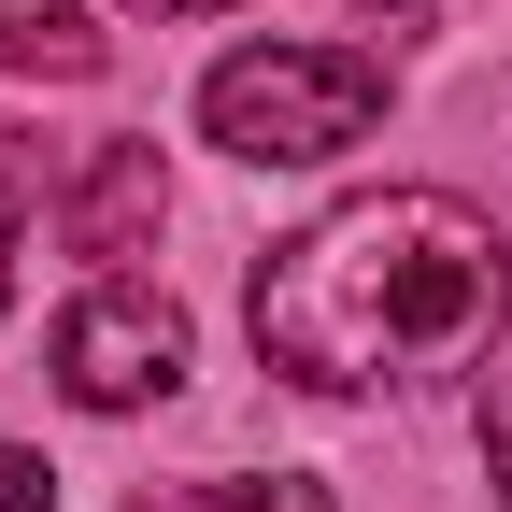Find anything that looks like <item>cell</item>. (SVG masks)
Listing matches in <instances>:
<instances>
[{"mask_svg":"<svg viewBox=\"0 0 512 512\" xmlns=\"http://www.w3.org/2000/svg\"><path fill=\"white\" fill-rule=\"evenodd\" d=\"M15 256H29V171H15V128H0V313H15Z\"/></svg>","mask_w":512,"mask_h":512,"instance_id":"8992f818","label":"cell"},{"mask_svg":"<svg viewBox=\"0 0 512 512\" xmlns=\"http://www.w3.org/2000/svg\"><path fill=\"white\" fill-rule=\"evenodd\" d=\"M356 15H370V29H427L441 0H356Z\"/></svg>","mask_w":512,"mask_h":512,"instance_id":"30bf717a","label":"cell"},{"mask_svg":"<svg viewBox=\"0 0 512 512\" xmlns=\"http://www.w3.org/2000/svg\"><path fill=\"white\" fill-rule=\"evenodd\" d=\"M171 214V171H157V143H100L86 157V185H72V242L86 256H143V228Z\"/></svg>","mask_w":512,"mask_h":512,"instance_id":"277c9868","label":"cell"},{"mask_svg":"<svg viewBox=\"0 0 512 512\" xmlns=\"http://www.w3.org/2000/svg\"><path fill=\"white\" fill-rule=\"evenodd\" d=\"M100 15L86 0H0V72H29V86H86L100 72Z\"/></svg>","mask_w":512,"mask_h":512,"instance_id":"5b68a950","label":"cell"},{"mask_svg":"<svg viewBox=\"0 0 512 512\" xmlns=\"http://www.w3.org/2000/svg\"><path fill=\"white\" fill-rule=\"evenodd\" d=\"M171 384H185V313L157 285L100 271L72 313H57V399L72 413H143V399H171Z\"/></svg>","mask_w":512,"mask_h":512,"instance_id":"3957f363","label":"cell"},{"mask_svg":"<svg viewBox=\"0 0 512 512\" xmlns=\"http://www.w3.org/2000/svg\"><path fill=\"white\" fill-rule=\"evenodd\" d=\"M214 512H328V484H299V470H271V484H228Z\"/></svg>","mask_w":512,"mask_h":512,"instance_id":"ba28073f","label":"cell"},{"mask_svg":"<svg viewBox=\"0 0 512 512\" xmlns=\"http://www.w3.org/2000/svg\"><path fill=\"white\" fill-rule=\"evenodd\" d=\"M0 512H57V470L29 456V441H0Z\"/></svg>","mask_w":512,"mask_h":512,"instance_id":"52a82bcc","label":"cell"},{"mask_svg":"<svg viewBox=\"0 0 512 512\" xmlns=\"http://www.w3.org/2000/svg\"><path fill=\"white\" fill-rule=\"evenodd\" d=\"M484 484H498V498H512V399H498V413H484Z\"/></svg>","mask_w":512,"mask_h":512,"instance_id":"9c48e42d","label":"cell"},{"mask_svg":"<svg viewBox=\"0 0 512 512\" xmlns=\"http://www.w3.org/2000/svg\"><path fill=\"white\" fill-rule=\"evenodd\" d=\"M512 313V242L456 185H370V200L313 214L299 242L256 256V356L313 399H370V384H427L484 356Z\"/></svg>","mask_w":512,"mask_h":512,"instance_id":"6da1fadb","label":"cell"},{"mask_svg":"<svg viewBox=\"0 0 512 512\" xmlns=\"http://www.w3.org/2000/svg\"><path fill=\"white\" fill-rule=\"evenodd\" d=\"M128 15H228V0H128Z\"/></svg>","mask_w":512,"mask_h":512,"instance_id":"8fae6325","label":"cell"},{"mask_svg":"<svg viewBox=\"0 0 512 512\" xmlns=\"http://www.w3.org/2000/svg\"><path fill=\"white\" fill-rule=\"evenodd\" d=\"M370 114H384V72L356 43H242L200 72V143H228L242 171H313L370 143Z\"/></svg>","mask_w":512,"mask_h":512,"instance_id":"7a4b0ae2","label":"cell"}]
</instances>
